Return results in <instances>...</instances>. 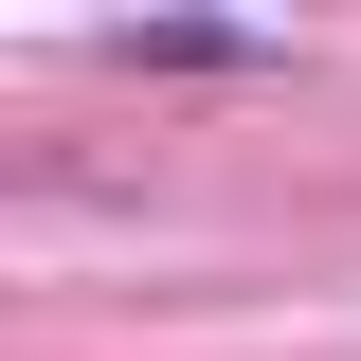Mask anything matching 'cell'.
Here are the masks:
<instances>
[{"mask_svg":"<svg viewBox=\"0 0 361 361\" xmlns=\"http://www.w3.org/2000/svg\"><path fill=\"white\" fill-rule=\"evenodd\" d=\"M109 73H289V37H235V18H109Z\"/></svg>","mask_w":361,"mask_h":361,"instance_id":"cell-1","label":"cell"}]
</instances>
